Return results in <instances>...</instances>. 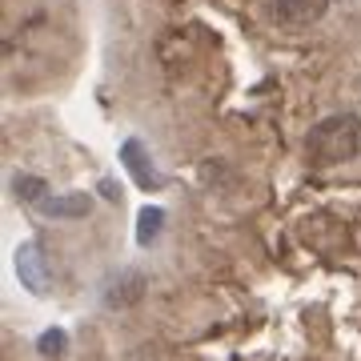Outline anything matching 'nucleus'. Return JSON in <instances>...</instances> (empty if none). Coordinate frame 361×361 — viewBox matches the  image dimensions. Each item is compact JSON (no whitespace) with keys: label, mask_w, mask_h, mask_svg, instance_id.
<instances>
[{"label":"nucleus","mask_w":361,"mask_h":361,"mask_svg":"<svg viewBox=\"0 0 361 361\" xmlns=\"http://www.w3.org/2000/svg\"><path fill=\"white\" fill-rule=\"evenodd\" d=\"M121 157H125V169L133 173V180H137L141 189H157V185H161V177L153 173V161H149V153H145L141 141H125Z\"/></svg>","instance_id":"nucleus-3"},{"label":"nucleus","mask_w":361,"mask_h":361,"mask_svg":"<svg viewBox=\"0 0 361 361\" xmlns=\"http://www.w3.org/2000/svg\"><path fill=\"white\" fill-rule=\"evenodd\" d=\"M13 185H16V197H20V201H37V205H40V201L49 197V193H44V180H40V177L32 180V177H25V173H20Z\"/></svg>","instance_id":"nucleus-6"},{"label":"nucleus","mask_w":361,"mask_h":361,"mask_svg":"<svg viewBox=\"0 0 361 361\" xmlns=\"http://www.w3.org/2000/svg\"><path fill=\"white\" fill-rule=\"evenodd\" d=\"M40 213H49V217H89V213H92V201H89L85 193L44 197V201H40Z\"/></svg>","instance_id":"nucleus-4"},{"label":"nucleus","mask_w":361,"mask_h":361,"mask_svg":"<svg viewBox=\"0 0 361 361\" xmlns=\"http://www.w3.org/2000/svg\"><path fill=\"white\" fill-rule=\"evenodd\" d=\"M329 8V0H277V20L285 28H305L317 25Z\"/></svg>","instance_id":"nucleus-2"},{"label":"nucleus","mask_w":361,"mask_h":361,"mask_svg":"<svg viewBox=\"0 0 361 361\" xmlns=\"http://www.w3.org/2000/svg\"><path fill=\"white\" fill-rule=\"evenodd\" d=\"M305 153H310L313 165H345V161H353L361 153V116L353 113L325 116L322 125L310 133Z\"/></svg>","instance_id":"nucleus-1"},{"label":"nucleus","mask_w":361,"mask_h":361,"mask_svg":"<svg viewBox=\"0 0 361 361\" xmlns=\"http://www.w3.org/2000/svg\"><path fill=\"white\" fill-rule=\"evenodd\" d=\"M61 349H65V334L61 329H49V334L40 337V353L44 357H61Z\"/></svg>","instance_id":"nucleus-7"},{"label":"nucleus","mask_w":361,"mask_h":361,"mask_svg":"<svg viewBox=\"0 0 361 361\" xmlns=\"http://www.w3.org/2000/svg\"><path fill=\"white\" fill-rule=\"evenodd\" d=\"M161 225H165V209H157V205L141 209V217H137V241H141V245H153Z\"/></svg>","instance_id":"nucleus-5"}]
</instances>
